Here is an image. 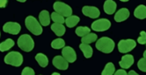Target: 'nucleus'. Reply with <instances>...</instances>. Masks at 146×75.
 Masks as SVG:
<instances>
[{
	"label": "nucleus",
	"mask_w": 146,
	"mask_h": 75,
	"mask_svg": "<svg viewBox=\"0 0 146 75\" xmlns=\"http://www.w3.org/2000/svg\"><path fill=\"white\" fill-rule=\"evenodd\" d=\"M96 48L104 53H110L114 49V42L108 37H102L96 42Z\"/></svg>",
	"instance_id": "f257e3e1"
},
{
	"label": "nucleus",
	"mask_w": 146,
	"mask_h": 75,
	"mask_svg": "<svg viewBox=\"0 0 146 75\" xmlns=\"http://www.w3.org/2000/svg\"><path fill=\"white\" fill-rule=\"evenodd\" d=\"M25 25L27 30L31 31L34 35L39 36L42 33V27H41L40 24L38 22V20L35 17L33 16L27 17L25 20Z\"/></svg>",
	"instance_id": "f03ea898"
},
{
	"label": "nucleus",
	"mask_w": 146,
	"mask_h": 75,
	"mask_svg": "<svg viewBox=\"0 0 146 75\" xmlns=\"http://www.w3.org/2000/svg\"><path fill=\"white\" fill-rule=\"evenodd\" d=\"M18 46L24 52H31L35 47L34 39L28 34H23L18 39Z\"/></svg>",
	"instance_id": "7ed1b4c3"
},
{
	"label": "nucleus",
	"mask_w": 146,
	"mask_h": 75,
	"mask_svg": "<svg viewBox=\"0 0 146 75\" xmlns=\"http://www.w3.org/2000/svg\"><path fill=\"white\" fill-rule=\"evenodd\" d=\"M5 63L13 67H20L23 63V56L18 52H11L5 57Z\"/></svg>",
	"instance_id": "20e7f679"
},
{
	"label": "nucleus",
	"mask_w": 146,
	"mask_h": 75,
	"mask_svg": "<svg viewBox=\"0 0 146 75\" xmlns=\"http://www.w3.org/2000/svg\"><path fill=\"white\" fill-rule=\"evenodd\" d=\"M55 10V12L60 14L62 17L69 18L72 15V9L68 5L62 3V2H56L53 5Z\"/></svg>",
	"instance_id": "39448f33"
},
{
	"label": "nucleus",
	"mask_w": 146,
	"mask_h": 75,
	"mask_svg": "<svg viewBox=\"0 0 146 75\" xmlns=\"http://www.w3.org/2000/svg\"><path fill=\"white\" fill-rule=\"evenodd\" d=\"M135 46H137V43L134 39H121L118 43V50L121 53H127L132 51Z\"/></svg>",
	"instance_id": "423d86ee"
},
{
	"label": "nucleus",
	"mask_w": 146,
	"mask_h": 75,
	"mask_svg": "<svg viewBox=\"0 0 146 75\" xmlns=\"http://www.w3.org/2000/svg\"><path fill=\"white\" fill-rule=\"evenodd\" d=\"M111 27V22L107 18H101L92 24V29L95 31H105Z\"/></svg>",
	"instance_id": "0eeeda50"
},
{
	"label": "nucleus",
	"mask_w": 146,
	"mask_h": 75,
	"mask_svg": "<svg viewBox=\"0 0 146 75\" xmlns=\"http://www.w3.org/2000/svg\"><path fill=\"white\" fill-rule=\"evenodd\" d=\"M62 55L68 63H73L77 60V53L70 46H64L62 50Z\"/></svg>",
	"instance_id": "6e6552de"
},
{
	"label": "nucleus",
	"mask_w": 146,
	"mask_h": 75,
	"mask_svg": "<svg viewBox=\"0 0 146 75\" xmlns=\"http://www.w3.org/2000/svg\"><path fill=\"white\" fill-rule=\"evenodd\" d=\"M21 30V26L19 23L16 22H7L3 26V31L6 33H10L13 35H17Z\"/></svg>",
	"instance_id": "1a4fd4ad"
},
{
	"label": "nucleus",
	"mask_w": 146,
	"mask_h": 75,
	"mask_svg": "<svg viewBox=\"0 0 146 75\" xmlns=\"http://www.w3.org/2000/svg\"><path fill=\"white\" fill-rule=\"evenodd\" d=\"M82 12L85 16L89 17L91 18H97L100 15V10L94 6H84L82 8Z\"/></svg>",
	"instance_id": "9d476101"
},
{
	"label": "nucleus",
	"mask_w": 146,
	"mask_h": 75,
	"mask_svg": "<svg viewBox=\"0 0 146 75\" xmlns=\"http://www.w3.org/2000/svg\"><path fill=\"white\" fill-rule=\"evenodd\" d=\"M53 65L59 70H67L69 67V63L62 56H56L53 59Z\"/></svg>",
	"instance_id": "9b49d317"
},
{
	"label": "nucleus",
	"mask_w": 146,
	"mask_h": 75,
	"mask_svg": "<svg viewBox=\"0 0 146 75\" xmlns=\"http://www.w3.org/2000/svg\"><path fill=\"white\" fill-rule=\"evenodd\" d=\"M129 17V10L127 8H121L114 15V20L119 23L128 19Z\"/></svg>",
	"instance_id": "f8f14e48"
},
{
	"label": "nucleus",
	"mask_w": 146,
	"mask_h": 75,
	"mask_svg": "<svg viewBox=\"0 0 146 75\" xmlns=\"http://www.w3.org/2000/svg\"><path fill=\"white\" fill-rule=\"evenodd\" d=\"M134 64V57L130 54L124 55L121 60L119 62V65L122 69H128Z\"/></svg>",
	"instance_id": "ddd939ff"
},
{
	"label": "nucleus",
	"mask_w": 146,
	"mask_h": 75,
	"mask_svg": "<svg viewBox=\"0 0 146 75\" xmlns=\"http://www.w3.org/2000/svg\"><path fill=\"white\" fill-rule=\"evenodd\" d=\"M116 7L117 5L114 1H113V0H107L104 3V12L108 15H112L113 13L115 12Z\"/></svg>",
	"instance_id": "4468645a"
},
{
	"label": "nucleus",
	"mask_w": 146,
	"mask_h": 75,
	"mask_svg": "<svg viewBox=\"0 0 146 75\" xmlns=\"http://www.w3.org/2000/svg\"><path fill=\"white\" fill-rule=\"evenodd\" d=\"M39 20L41 25L47 26L50 24V17H49V12L46 10H41L39 14Z\"/></svg>",
	"instance_id": "2eb2a0df"
},
{
	"label": "nucleus",
	"mask_w": 146,
	"mask_h": 75,
	"mask_svg": "<svg viewBox=\"0 0 146 75\" xmlns=\"http://www.w3.org/2000/svg\"><path fill=\"white\" fill-rule=\"evenodd\" d=\"M134 16L138 19L146 18V6L143 5H138L134 12Z\"/></svg>",
	"instance_id": "dca6fc26"
},
{
	"label": "nucleus",
	"mask_w": 146,
	"mask_h": 75,
	"mask_svg": "<svg viewBox=\"0 0 146 75\" xmlns=\"http://www.w3.org/2000/svg\"><path fill=\"white\" fill-rule=\"evenodd\" d=\"M51 30L54 31L55 34L58 37H62L65 33V27L62 24H53L51 25Z\"/></svg>",
	"instance_id": "f3484780"
},
{
	"label": "nucleus",
	"mask_w": 146,
	"mask_h": 75,
	"mask_svg": "<svg viewBox=\"0 0 146 75\" xmlns=\"http://www.w3.org/2000/svg\"><path fill=\"white\" fill-rule=\"evenodd\" d=\"M35 60L41 67H46L48 65V59L43 53H37L35 55Z\"/></svg>",
	"instance_id": "a211bd4d"
},
{
	"label": "nucleus",
	"mask_w": 146,
	"mask_h": 75,
	"mask_svg": "<svg viewBox=\"0 0 146 75\" xmlns=\"http://www.w3.org/2000/svg\"><path fill=\"white\" fill-rule=\"evenodd\" d=\"M79 21H80L79 17L75 16V15H71L70 17L66 18V19H65V23H66L67 27H69V28H72V27L76 26V25L78 24Z\"/></svg>",
	"instance_id": "6ab92c4d"
},
{
	"label": "nucleus",
	"mask_w": 146,
	"mask_h": 75,
	"mask_svg": "<svg viewBox=\"0 0 146 75\" xmlns=\"http://www.w3.org/2000/svg\"><path fill=\"white\" fill-rule=\"evenodd\" d=\"M79 48H80V50L83 52V53H84L85 58L90 59V58L92 56V48L89 45L82 44V43H81L80 46H79Z\"/></svg>",
	"instance_id": "aec40b11"
},
{
	"label": "nucleus",
	"mask_w": 146,
	"mask_h": 75,
	"mask_svg": "<svg viewBox=\"0 0 146 75\" xmlns=\"http://www.w3.org/2000/svg\"><path fill=\"white\" fill-rule=\"evenodd\" d=\"M14 46V41L12 38H7L5 41L0 44V52H6Z\"/></svg>",
	"instance_id": "412c9836"
},
{
	"label": "nucleus",
	"mask_w": 146,
	"mask_h": 75,
	"mask_svg": "<svg viewBox=\"0 0 146 75\" xmlns=\"http://www.w3.org/2000/svg\"><path fill=\"white\" fill-rule=\"evenodd\" d=\"M98 38L97 37V34H94V33H89L87 34L86 36L83 37L82 39H81V42L82 44H86V45H89L91 43H93L94 41H96Z\"/></svg>",
	"instance_id": "4be33fe9"
},
{
	"label": "nucleus",
	"mask_w": 146,
	"mask_h": 75,
	"mask_svg": "<svg viewBox=\"0 0 146 75\" xmlns=\"http://www.w3.org/2000/svg\"><path fill=\"white\" fill-rule=\"evenodd\" d=\"M114 71H115V68H114L113 64L111 62H108L106 65L105 68H104L101 75H113L114 73Z\"/></svg>",
	"instance_id": "5701e85b"
},
{
	"label": "nucleus",
	"mask_w": 146,
	"mask_h": 75,
	"mask_svg": "<svg viewBox=\"0 0 146 75\" xmlns=\"http://www.w3.org/2000/svg\"><path fill=\"white\" fill-rule=\"evenodd\" d=\"M76 34L78 36V37H85L86 36L87 34L90 33V28L86 27V26H79L76 29L75 31Z\"/></svg>",
	"instance_id": "b1692460"
},
{
	"label": "nucleus",
	"mask_w": 146,
	"mask_h": 75,
	"mask_svg": "<svg viewBox=\"0 0 146 75\" xmlns=\"http://www.w3.org/2000/svg\"><path fill=\"white\" fill-rule=\"evenodd\" d=\"M65 46V42L62 38H56L54 39L51 43V47L54 49H61Z\"/></svg>",
	"instance_id": "393cba45"
},
{
	"label": "nucleus",
	"mask_w": 146,
	"mask_h": 75,
	"mask_svg": "<svg viewBox=\"0 0 146 75\" xmlns=\"http://www.w3.org/2000/svg\"><path fill=\"white\" fill-rule=\"evenodd\" d=\"M51 19L54 21L55 23H56V24H64V23H65V19H64V18L62 17V16H61L60 14H58V13H56V12H53L51 14Z\"/></svg>",
	"instance_id": "a878e982"
},
{
	"label": "nucleus",
	"mask_w": 146,
	"mask_h": 75,
	"mask_svg": "<svg viewBox=\"0 0 146 75\" xmlns=\"http://www.w3.org/2000/svg\"><path fill=\"white\" fill-rule=\"evenodd\" d=\"M137 67H138V69L140 71L146 72V59L145 58L139 59V61L137 63Z\"/></svg>",
	"instance_id": "bb28decb"
},
{
	"label": "nucleus",
	"mask_w": 146,
	"mask_h": 75,
	"mask_svg": "<svg viewBox=\"0 0 146 75\" xmlns=\"http://www.w3.org/2000/svg\"><path fill=\"white\" fill-rule=\"evenodd\" d=\"M141 36L137 38V42L139 43L140 45H144L146 44V33L143 31H142L140 33Z\"/></svg>",
	"instance_id": "cd10ccee"
},
{
	"label": "nucleus",
	"mask_w": 146,
	"mask_h": 75,
	"mask_svg": "<svg viewBox=\"0 0 146 75\" xmlns=\"http://www.w3.org/2000/svg\"><path fill=\"white\" fill-rule=\"evenodd\" d=\"M21 75H35V71L31 67H25L21 72Z\"/></svg>",
	"instance_id": "c85d7f7f"
},
{
	"label": "nucleus",
	"mask_w": 146,
	"mask_h": 75,
	"mask_svg": "<svg viewBox=\"0 0 146 75\" xmlns=\"http://www.w3.org/2000/svg\"><path fill=\"white\" fill-rule=\"evenodd\" d=\"M114 75H128V73L126 72V71H125V70L120 69V70H118V71L115 72Z\"/></svg>",
	"instance_id": "c756f323"
},
{
	"label": "nucleus",
	"mask_w": 146,
	"mask_h": 75,
	"mask_svg": "<svg viewBox=\"0 0 146 75\" xmlns=\"http://www.w3.org/2000/svg\"><path fill=\"white\" fill-rule=\"evenodd\" d=\"M7 4V0H0V8H5Z\"/></svg>",
	"instance_id": "7c9ffc66"
},
{
	"label": "nucleus",
	"mask_w": 146,
	"mask_h": 75,
	"mask_svg": "<svg viewBox=\"0 0 146 75\" xmlns=\"http://www.w3.org/2000/svg\"><path fill=\"white\" fill-rule=\"evenodd\" d=\"M128 75H139V74L135 72V71H129V72L128 73Z\"/></svg>",
	"instance_id": "2f4dec72"
},
{
	"label": "nucleus",
	"mask_w": 146,
	"mask_h": 75,
	"mask_svg": "<svg viewBox=\"0 0 146 75\" xmlns=\"http://www.w3.org/2000/svg\"><path fill=\"white\" fill-rule=\"evenodd\" d=\"M51 75H60V74H59V73H57V72H53Z\"/></svg>",
	"instance_id": "473e14b6"
},
{
	"label": "nucleus",
	"mask_w": 146,
	"mask_h": 75,
	"mask_svg": "<svg viewBox=\"0 0 146 75\" xmlns=\"http://www.w3.org/2000/svg\"><path fill=\"white\" fill-rule=\"evenodd\" d=\"M143 58H145V59H146V51L143 52Z\"/></svg>",
	"instance_id": "72a5a7b5"
}]
</instances>
